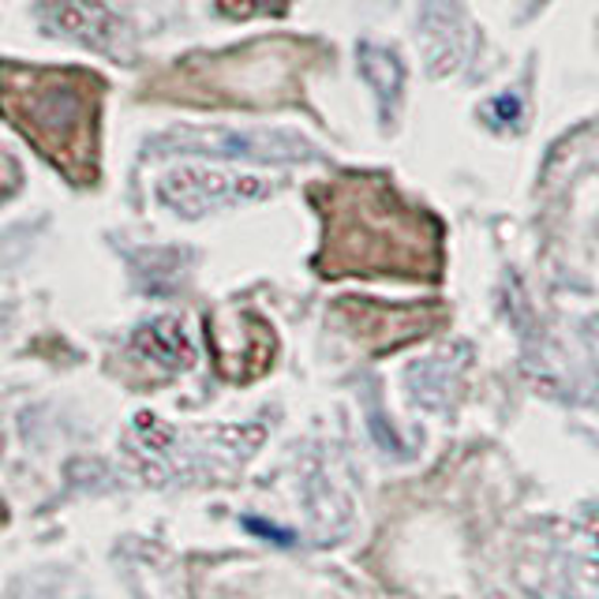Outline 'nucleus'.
Segmentation results:
<instances>
[{"instance_id":"1","label":"nucleus","mask_w":599,"mask_h":599,"mask_svg":"<svg viewBox=\"0 0 599 599\" xmlns=\"http://www.w3.org/2000/svg\"><path fill=\"white\" fill-rule=\"evenodd\" d=\"M0 105L41 154L72 180L95 176V83L79 72L4 67Z\"/></svg>"}]
</instances>
